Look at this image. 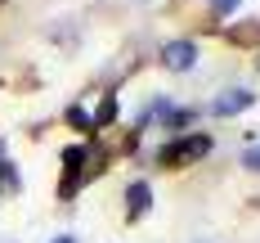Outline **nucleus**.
<instances>
[{"instance_id":"nucleus-1","label":"nucleus","mask_w":260,"mask_h":243,"mask_svg":"<svg viewBox=\"0 0 260 243\" xmlns=\"http://www.w3.org/2000/svg\"><path fill=\"white\" fill-rule=\"evenodd\" d=\"M207 153H211V135L188 131V135L166 140V144L157 149V162H161V167H171V171H180V167H188V162H202Z\"/></svg>"},{"instance_id":"nucleus-2","label":"nucleus","mask_w":260,"mask_h":243,"mask_svg":"<svg viewBox=\"0 0 260 243\" xmlns=\"http://www.w3.org/2000/svg\"><path fill=\"white\" fill-rule=\"evenodd\" d=\"M99 162H104V153H94L90 144H72V149H63V185H58V194L72 198L81 180H85L90 171H99Z\"/></svg>"},{"instance_id":"nucleus-3","label":"nucleus","mask_w":260,"mask_h":243,"mask_svg":"<svg viewBox=\"0 0 260 243\" xmlns=\"http://www.w3.org/2000/svg\"><path fill=\"white\" fill-rule=\"evenodd\" d=\"M256 104V95L247 86H234V90H220V99H211V113L215 117H234V113H247Z\"/></svg>"},{"instance_id":"nucleus-4","label":"nucleus","mask_w":260,"mask_h":243,"mask_svg":"<svg viewBox=\"0 0 260 243\" xmlns=\"http://www.w3.org/2000/svg\"><path fill=\"white\" fill-rule=\"evenodd\" d=\"M161 63H166L171 72H188V68L198 63V45H193V41H166V45H161Z\"/></svg>"},{"instance_id":"nucleus-5","label":"nucleus","mask_w":260,"mask_h":243,"mask_svg":"<svg viewBox=\"0 0 260 243\" xmlns=\"http://www.w3.org/2000/svg\"><path fill=\"white\" fill-rule=\"evenodd\" d=\"M148 207H153V185H148V180H135V185L126 189V216L139 221Z\"/></svg>"},{"instance_id":"nucleus-6","label":"nucleus","mask_w":260,"mask_h":243,"mask_svg":"<svg viewBox=\"0 0 260 243\" xmlns=\"http://www.w3.org/2000/svg\"><path fill=\"white\" fill-rule=\"evenodd\" d=\"M112 117H117V95H104V104H99V113H94V131L108 126Z\"/></svg>"},{"instance_id":"nucleus-7","label":"nucleus","mask_w":260,"mask_h":243,"mask_svg":"<svg viewBox=\"0 0 260 243\" xmlns=\"http://www.w3.org/2000/svg\"><path fill=\"white\" fill-rule=\"evenodd\" d=\"M68 122H72V126H81V131H94V117H90V113H85L81 104L68 108Z\"/></svg>"},{"instance_id":"nucleus-8","label":"nucleus","mask_w":260,"mask_h":243,"mask_svg":"<svg viewBox=\"0 0 260 243\" xmlns=\"http://www.w3.org/2000/svg\"><path fill=\"white\" fill-rule=\"evenodd\" d=\"M0 185H5V189H18V171H14V162H5V158H0Z\"/></svg>"},{"instance_id":"nucleus-9","label":"nucleus","mask_w":260,"mask_h":243,"mask_svg":"<svg viewBox=\"0 0 260 243\" xmlns=\"http://www.w3.org/2000/svg\"><path fill=\"white\" fill-rule=\"evenodd\" d=\"M242 167H247V171H260V144H256V149H247V153H242Z\"/></svg>"},{"instance_id":"nucleus-10","label":"nucleus","mask_w":260,"mask_h":243,"mask_svg":"<svg viewBox=\"0 0 260 243\" xmlns=\"http://www.w3.org/2000/svg\"><path fill=\"white\" fill-rule=\"evenodd\" d=\"M211 5H215V14L224 18V14H234V9H238V5H242V0H211Z\"/></svg>"},{"instance_id":"nucleus-11","label":"nucleus","mask_w":260,"mask_h":243,"mask_svg":"<svg viewBox=\"0 0 260 243\" xmlns=\"http://www.w3.org/2000/svg\"><path fill=\"white\" fill-rule=\"evenodd\" d=\"M54 243H77V239H72V234H58V239H54Z\"/></svg>"}]
</instances>
